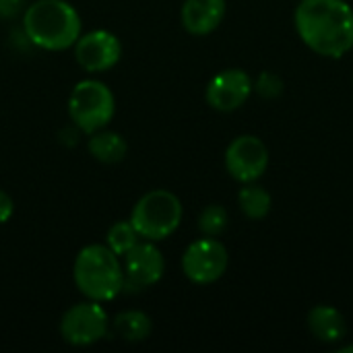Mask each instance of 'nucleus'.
Segmentation results:
<instances>
[{"mask_svg": "<svg viewBox=\"0 0 353 353\" xmlns=\"http://www.w3.org/2000/svg\"><path fill=\"white\" fill-rule=\"evenodd\" d=\"M296 31L316 54L341 58L353 48V8L345 0H300Z\"/></svg>", "mask_w": 353, "mask_h": 353, "instance_id": "nucleus-1", "label": "nucleus"}, {"mask_svg": "<svg viewBox=\"0 0 353 353\" xmlns=\"http://www.w3.org/2000/svg\"><path fill=\"white\" fill-rule=\"evenodd\" d=\"M23 29L31 43L48 52H60L81 37V17L66 0H35L23 14Z\"/></svg>", "mask_w": 353, "mask_h": 353, "instance_id": "nucleus-2", "label": "nucleus"}, {"mask_svg": "<svg viewBox=\"0 0 353 353\" xmlns=\"http://www.w3.org/2000/svg\"><path fill=\"white\" fill-rule=\"evenodd\" d=\"M72 277L87 300L110 302L124 292V269L120 265V256L101 244H89L77 254Z\"/></svg>", "mask_w": 353, "mask_h": 353, "instance_id": "nucleus-3", "label": "nucleus"}, {"mask_svg": "<svg viewBox=\"0 0 353 353\" xmlns=\"http://www.w3.org/2000/svg\"><path fill=\"white\" fill-rule=\"evenodd\" d=\"M182 203L170 190H151L139 199L132 209L130 223L139 238L149 242H159L172 236L182 221Z\"/></svg>", "mask_w": 353, "mask_h": 353, "instance_id": "nucleus-4", "label": "nucleus"}, {"mask_svg": "<svg viewBox=\"0 0 353 353\" xmlns=\"http://www.w3.org/2000/svg\"><path fill=\"white\" fill-rule=\"evenodd\" d=\"M68 114L83 132L93 134L112 122L116 114L114 93L101 81H79L68 95Z\"/></svg>", "mask_w": 353, "mask_h": 353, "instance_id": "nucleus-5", "label": "nucleus"}, {"mask_svg": "<svg viewBox=\"0 0 353 353\" xmlns=\"http://www.w3.org/2000/svg\"><path fill=\"white\" fill-rule=\"evenodd\" d=\"M110 331L108 312L101 308V302L89 300L70 306L60 321V335L70 345H91L101 341Z\"/></svg>", "mask_w": 353, "mask_h": 353, "instance_id": "nucleus-6", "label": "nucleus"}, {"mask_svg": "<svg viewBox=\"0 0 353 353\" xmlns=\"http://www.w3.org/2000/svg\"><path fill=\"white\" fill-rule=\"evenodd\" d=\"M225 269H228V250L219 240L209 236L194 240L182 256L184 275L199 285L215 283L217 279L223 277Z\"/></svg>", "mask_w": 353, "mask_h": 353, "instance_id": "nucleus-7", "label": "nucleus"}, {"mask_svg": "<svg viewBox=\"0 0 353 353\" xmlns=\"http://www.w3.org/2000/svg\"><path fill=\"white\" fill-rule=\"evenodd\" d=\"M269 165V149L254 134L234 139L225 151V168L230 176L242 184L256 182Z\"/></svg>", "mask_w": 353, "mask_h": 353, "instance_id": "nucleus-8", "label": "nucleus"}, {"mask_svg": "<svg viewBox=\"0 0 353 353\" xmlns=\"http://www.w3.org/2000/svg\"><path fill=\"white\" fill-rule=\"evenodd\" d=\"M124 292H141L155 285L165 271L161 250L145 240L124 254Z\"/></svg>", "mask_w": 353, "mask_h": 353, "instance_id": "nucleus-9", "label": "nucleus"}, {"mask_svg": "<svg viewBox=\"0 0 353 353\" xmlns=\"http://www.w3.org/2000/svg\"><path fill=\"white\" fill-rule=\"evenodd\" d=\"M122 56L120 39L105 29L81 35L74 43V58L87 72H103L118 64Z\"/></svg>", "mask_w": 353, "mask_h": 353, "instance_id": "nucleus-10", "label": "nucleus"}, {"mask_svg": "<svg viewBox=\"0 0 353 353\" xmlns=\"http://www.w3.org/2000/svg\"><path fill=\"white\" fill-rule=\"evenodd\" d=\"M252 79L242 68H228L217 72L205 91L207 103L217 112H234L246 103L252 93Z\"/></svg>", "mask_w": 353, "mask_h": 353, "instance_id": "nucleus-11", "label": "nucleus"}, {"mask_svg": "<svg viewBox=\"0 0 353 353\" xmlns=\"http://www.w3.org/2000/svg\"><path fill=\"white\" fill-rule=\"evenodd\" d=\"M225 17V0H184L182 25L192 35H207Z\"/></svg>", "mask_w": 353, "mask_h": 353, "instance_id": "nucleus-12", "label": "nucleus"}, {"mask_svg": "<svg viewBox=\"0 0 353 353\" xmlns=\"http://www.w3.org/2000/svg\"><path fill=\"white\" fill-rule=\"evenodd\" d=\"M308 329L319 341H325V343L341 341L347 333L343 314L337 308L327 306V304L314 306L308 312Z\"/></svg>", "mask_w": 353, "mask_h": 353, "instance_id": "nucleus-13", "label": "nucleus"}, {"mask_svg": "<svg viewBox=\"0 0 353 353\" xmlns=\"http://www.w3.org/2000/svg\"><path fill=\"white\" fill-rule=\"evenodd\" d=\"M87 147H89V153L101 163H118L126 157V151H128L126 141L118 132H108V130L93 132Z\"/></svg>", "mask_w": 353, "mask_h": 353, "instance_id": "nucleus-14", "label": "nucleus"}, {"mask_svg": "<svg viewBox=\"0 0 353 353\" xmlns=\"http://www.w3.org/2000/svg\"><path fill=\"white\" fill-rule=\"evenodd\" d=\"M114 333L124 341H145L151 335V319L141 310H126L112 321Z\"/></svg>", "mask_w": 353, "mask_h": 353, "instance_id": "nucleus-15", "label": "nucleus"}, {"mask_svg": "<svg viewBox=\"0 0 353 353\" xmlns=\"http://www.w3.org/2000/svg\"><path fill=\"white\" fill-rule=\"evenodd\" d=\"M238 203H240L242 213H244L248 219H265V217L271 213L273 199H271L269 190H265L263 186H256V184L248 182V184L240 190Z\"/></svg>", "mask_w": 353, "mask_h": 353, "instance_id": "nucleus-16", "label": "nucleus"}, {"mask_svg": "<svg viewBox=\"0 0 353 353\" xmlns=\"http://www.w3.org/2000/svg\"><path fill=\"white\" fill-rule=\"evenodd\" d=\"M139 244V234L132 228L130 221H118L108 230L105 236V246L116 254V256H124L130 248H134Z\"/></svg>", "mask_w": 353, "mask_h": 353, "instance_id": "nucleus-17", "label": "nucleus"}, {"mask_svg": "<svg viewBox=\"0 0 353 353\" xmlns=\"http://www.w3.org/2000/svg\"><path fill=\"white\" fill-rule=\"evenodd\" d=\"M228 228V211L221 205H209L199 217V230L203 236L217 238Z\"/></svg>", "mask_w": 353, "mask_h": 353, "instance_id": "nucleus-18", "label": "nucleus"}, {"mask_svg": "<svg viewBox=\"0 0 353 353\" xmlns=\"http://www.w3.org/2000/svg\"><path fill=\"white\" fill-rule=\"evenodd\" d=\"M254 87H256V93L263 95L265 99H275V97H279L283 93V81H281V77L275 74V72H269V70H263L259 74Z\"/></svg>", "mask_w": 353, "mask_h": 353, "instance_id": "nucleus-19", "label": "nucleus"}, {"mask_svg": "<svg viewBox=\"0 0 353 353\" xmlns=\"http://www.w3.org/2000/svg\"><path fill=\"white\" fill-rule=\"evenodd\" d=\"M23 4H25V0H0V17L2 19L14 17L21 10Z\"/></svg>", "mask_w": 353, "mask_h": 353, "instance_id": "nucleus-20", "label": "nucleus"}, {"mask_svg": "<svg viewBox=\"0 0 353 353\" xmlns=\"http://www.w3.org/2000/svg\"><path fill=\"white\" fill-rule=\"evenodd\" d=\"M12 211H14L12 199L4 190H0V223H6L12 217Z\"/></svg>", "mask_w": 353, "mask_h": 353, "instance_id": "nucleus-21", "label": "nucleus"}, {"mask_svg": "<svg viewBox=\"0 0 353 353\" xmlns=\"http://www.w3.org/2000/svg\"><path fill=\"white\" fill-rule=\"evenodd\" d=\"M341 352H353V345H347V347H343Z\"/></svg>", "mask_w": 353, "mask_h": 353, "instance_id": "nucleus-22", "label": "nucleus"}]
</instances>
